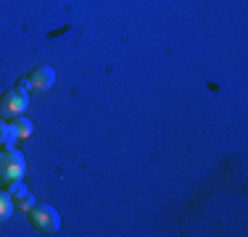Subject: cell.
<instances>
[{
  "instance_id": "cell-1",
  "label": "cell",
  "mask_w": 248,
  "mask_h": 237,
  "mask_svg": "<svg viewBox=\"0 0 248 237\" xmlns=\"http://www.w3.org/2000/svg\"><path fill=\"white\" fill-rule=\"evenodd\" d=\"M27 171V158L21 156V150L16 148H3L0 150V182H14V179H24Z\"/></svg>"
},
{
  "instance_id": "cell-2",
  "label": "cell",
  "mask_w": 248,
  "mask_h": 237,
  "mask_svg": "<svg viewBox=\"0 0 248 237\" xmlns=\"http://www.w3.org/2000/svg\"><path fill=\"white\" fill-rule=\"evenodd\" d=\"M29 222H32L34 229H40V232H58L61 229V216H58V211L53 208L48 203H34L32 208H29Z\"/></svg>"
},
{
  "instance_id": "cell-3",
  "label": "cell",
  "mask_w": 248,
  "mask_h": 237,
  "mask_svg": "<svg viewBox=\"0 0 248 237\" xmlns=\"http://www.w3.org/2000/svg\"><path fill=\"white\" fill-rule=\"evenodd\" d=\"M29 105V92L21 90V87H14L0 98V116L3 118H16L27 111Z\"/></svg>"
},
{
  "instance_id": "cell-4",
  "label": "cell",
  "mask_w": 248,
  "mask_h": 237,
  "mask_svg": "<svg viewBox=\"0 0 248 237\" xmlns=\"http://www.w3.org/2000/svg\"><path fill=\"white\" fill-rule=\"evenodd\" d=\"M29 134H32V121L29 118L16 116L11 124H5L3 116H0V148H8L19 137H29Z\"/></svg>"
},
{
  "instance_id": "cell-5",
  "label": "cell",
  "mask_w": 248,
  "mask_h": 237,
  "mask_svg": "<svg viewBox=\"0 0 248 237\" xmlns=\"http://www.w3.org/2000/svg\"><path fill=\"white\" fill-rule=\"evenodd\" d=\"M29 85H32V90H37V92L53 90V85H56V69L48 66V63L32 69V74H29Z\"/></svg>"
},
{
  "instance_id": "cell-6",
  "label": "cell",
  "mask_w": 248,
  "mask_h": 237,
  "mask_svg": "<svg viewBox=\"0 0 248 237\" xmlns=\"http://www.w3.org/2000/svg\"><path fill=\"white\" fill-rule=\"evenodd\" d=\"M14 211H16V206H14L11 193H0V222H8Z\"/></svg>"
},
{
  "instance_id": "cell-7",
  "label": "cell",
  "mask_w": 248,
  "mask_h": 237,
  "mask_svg": "<svg viewBox=\"0 0 248 237\" xmlns=\"http://www.w3.org/2000/svg\"><path fill=\"white\" fill-rule=\"evenodd\" d=\"M8 193H11V198H21V195H27L29 190H27V185H24V179H14V182H8Z\"/></svg>"
},
{
  "instance_id": "cell-8",
  "label": "cell",
  "mask_w": 248,
  "mask_h": 237,
  "mask_svg": "<svg viewBox=\"0 0 248 237\" xmlns=\"http://www.w3.org/2000/svg\"><path fill=\"white\" fill-rule=\"evenodd\" d=\"M14 206H16L19 211H27V213H29V208L34 206V198L27 193V195H21V198H16V200H14Z\"/></svg>"
}]
</instances>
